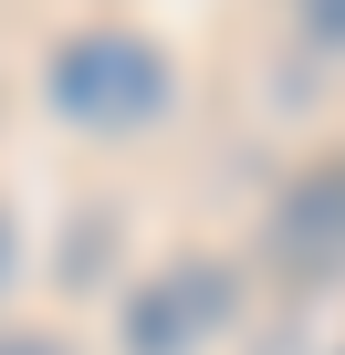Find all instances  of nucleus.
Instances as JSON below:
<instances>
[{"label":"nucleus","instance_id":"obj_3","mask_svg":"<svg viewBox=\"0 0 345 355\" xmlns=\"http://www.w3.org/2000/svg\"><path fill=\"white\" fill-rule=\"evenodd\" d=\"M272 261H283L293 282H335V272H345V157L303 167L293 189H283V209H272Z\"/></svg>","mask_w":345,"mask_h":355},{"label":"nucleus","instance_id":"obj_2","mask_svg":"<svg viewBox=\"0 0 345 355\" xmlns=\"http://www.w3.org/2000/svg\"><path fill=\"white\" fill-rule=\"evenodd\" d=\"M230 303H241L230 261H167V272L136 282V303H126V355H199V345L230 324Z\"/></svg>","mask_w":345,"mask_h":355},{"label":"nucleus","instance_id":"obj_1","mask_svg":"<svg viewBox=\"0 0 345 355\" xmlns=\"http://www.w3.org/2000/svg\"><path fill=\"white\" fill-rule=\"evenodd\" d=\"M53 105L74 125H146L167 105V53L136 32H74L53 53Z\"/></svg>","mask_w":345,"mask_h":355},{"label":"nucleus","instance_id":"obj_6","mask_svg":"<svg viewBox=\"0 0 345 355\" xmlns=\"http://www.w3.org/2000/svg\"><path fill=\"white\" fill-rule=\"evenodd\" d=\"M0 272H11V220H0Z\"/></svg>","mask_w":345,"mask_h":355},{"label":"nucleus","instance_id":"obj_5","mask_svg":"<svg viewBox=\"0 0 345 355\" xmlns=\"http://www.w3.org/2000/svg\"><path fill=\"white\" fill-rule=\"evenodd\" d=\"M0 355H63L53 334H0Z\"/></svg>","mask_w":345,"mask_h":355},{"label":"nucleus","instance_id":"obj_4","mask_svg":"<svg viewBox=\"0 0 345 355\" xmlns=\"http://www.w3.org/2000/svg\"><path fill=\"white\" fill-rule=\"evenodd\" d=\"M303 21H314L324 42H345V0H303Z\"/></svg>","mask_w":345,"mask_h":355}]
</instances>
